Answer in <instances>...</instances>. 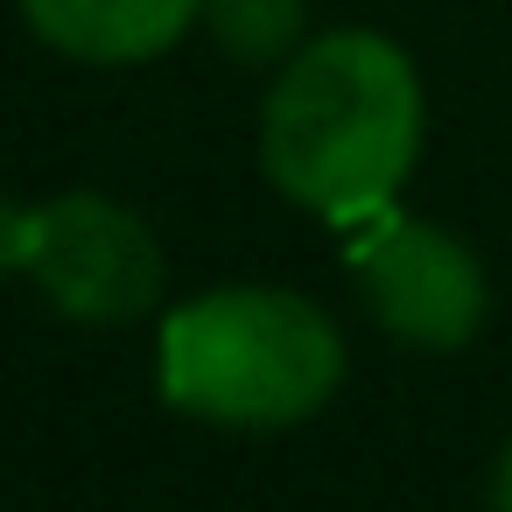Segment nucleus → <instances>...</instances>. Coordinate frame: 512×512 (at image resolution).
Instances as JSON below:
<instances>
[{
  "mask_svg": "<svg viewBox=\"0 0 512 512\" xmlns=\"http://www.w3.org/2000/svg\"><path fill=\"white\" fill-rule=\"evenodd\" d=\"M421 113V71L400 43L330 29L274 71L260 106V169L288 204L330 225H365L393 211L414 176Z\"/></svg>",
  "mask_w": 512,
  "mask_h": 512,
  "instance_id": "nucleus-1",
  "label": "nucleus"
},
{
  "mask_svg": "<svg viewBox=\"0 0 512 512\" xmlns=\"http://www.w3.org/2000/svg\"><path fill=\"white\" fill-rule=\"evenodd\" d=\"M162 400L211 428H295L330 407L344 337L295 288H211L162 316Z\"/></svg>",
  "mask_w": 512,
  "mask_h": 512,
  "instance_id": "nucleus-2",
  "label": "nucleus"
},
{
  "mask_svg": "<svg viewBox=\"0 0 512 512\" xmlns=\"http://www.w3.org/2000/svg\"><path fill=\"white\" fill-rule=\"evenodd\" d=\"M64 316L78 323H134L162 302L169 260L148 218L99 190H71L29 211V267H22Z\"/></svg>",
  "mask_w": 512,
  "mask_h": 512,
  "instance_id": "nucleus-3",
  "label": "nucleus"
},
{
  "mask_svg": "<svg viewBox=\"0 0 512 512\" xmlns=\"http://www.w3.org/2000/svg\"><path fill=\"white\" fill-rule=\"evenodd\" d=\"M351 281L372 309V323L414 351H463L484 330L491 288L477 253L421 218H365V232L351 239Z\"/></svg>",
  "mask_w": 512,
  "mask_h": 512,
  "instance_id": "nucleus-4",
  "label": "nucleus"
},
{
  "mask_svg": "<svg viewBox=\"0 0 512 512\" xmlns=\"http://www.w3.org/2000/svg\"><path fill=\"white\" fill-rule=\"evenodd\" d=\"M29 29L78 64H148L183 29L204 22V0H22Z\"/></svg>",
  "mask_w": 512,
  "mask_h": 512,
  "instance_id": "nucleus-5",
  "label": "nucleus"
},
{
  "mask_svg": "<svg viewBox=\"0 0 512 512\" xmlns=\"http://www.w3.org/2000/svg\"><path fill=\"white\" fill-rule=\"evenodd\" d=\"M302 22H309V0H204V29L232 64L253 71H281L302 50Z\"/></svg>",
  "mask_w": 512,
  "mask_h": 512,
  "instance_id": "nucleus-6",
  "label": "nucleus"
},
{
  "mask_svg": "<svg viewBox=\"0 0 512 512\" xmlns=\"http://www.w3.org/2000/svg\"><path fill=\"white\" fill-rule=\"evenodd\" d=\"M29 267V204L0 197V274H22Z\"/></svg>",
  "mask_w": 512,
  "mask_h": 512,
  "instance_id": "nucleus-7",
  "label": "nucleus"
},
{
  "mask_svg": "<svg viewBox=\"0 0 512 512\" xmlns=\"http://www.w3.org/2000/svg\"><path fill=\"white\" fill-rule=\"evenodd\" d=\"M491 512H512V442L498 449V470H491Z\"/></svg>",
  "mask_w": 512,
  "mask_h": 512,
  "instance_id": "nucleus-8",
  "label": "nucleus"
}]
</instances>
